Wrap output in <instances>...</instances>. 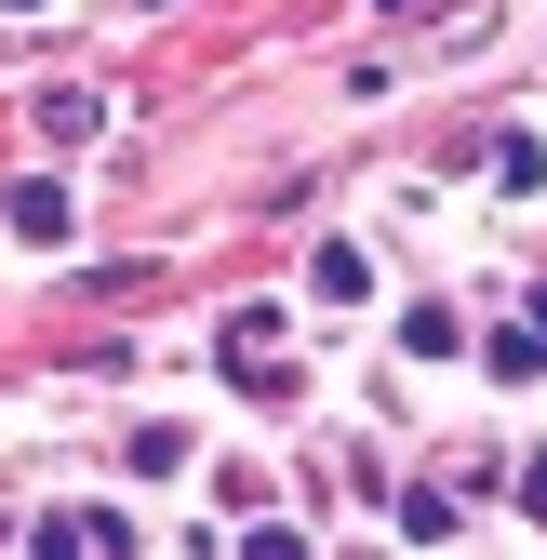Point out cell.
<instances>
[{
  "instance_id": "obj_5",
  "label": "cell",
  "mask_w": 547,
  "mask_h": 560,
  "mask_svg": "<svg viewBox=\"0 0 547 560\" xmlns=\"http://www.w3.org/2000/svg\"><path fill=\"white\" fill-rule=\"evenodd\" d=\"M187 454H200V441H187V428H133V441H120V467H133V480H174V467H187Z\"/></svg>"
},
{
  "instance_id": "obj_1",
  "label": "cell",
  "mask_w": 547,
  "mask_h": 560,
  "mask_svg": "<svg viewBox=\"0 0 547 560\" xmlns=\"http://www.w3.org/2000/svg\"><path fill=\"white\" fill-rule=\"evenodd\" d=\"M214 361H228V387H241V400H294V387H307V374L281 361V307H241Z\"/></svg>"
},
{
  "instance_id": "obj_6",
  "label": "cell",
  "mask_w": 547,
  "mask_h": 560,
  "mask_svg": "<svg viewBox=\"0 0 547 560\" xmlns=\"http://www.w3.org/2000/svg\"><path fill=\"white\" fill-rule=\"evenodd\" d=\"M494 374H508V387H534V374H547V320H534V334H494Z\"/></svg>"
},
{
  "instance_id": "obj_3",
  "label": "cell",
  "mask_w": 547,
  "mask_h": 560,
  "mask_svg": "<svg viewBox=\"0 0 547 560\" xmlns=\"http://www.w3.org/2000/svg\"><path fill=\"white\" fill-rule=\"evenodd\" d=\"M307 294H321V307H361V294H374V254H361V241H321V254H307Z\"/></svg>"
},
{
  "instance_id": "obj_4",
  "label": "cell",
  "mask_w": 547,
  "mask_h": 560,
  "mask_svg": "<svg viewBox=\"0 0 547 560\" xmlns=\"http://www.w3.org/2000/svg\"><path fill=\"white\" fill-rule=\"evenodd\" d=\"M94 120H107L94 81H54V94H40V148H94Z\"/></svg>"
},
{
  "instance_id": "obj_7",
  "label": "cell",
  "mask_w": 547,
  "mask_h": 560,
  "mask_svg": "<svg viewBox=\"0 0 547 560\" xmlns=\"http://www.w3.org/2000/svg\"><path fill=\"white\" fill-rule=\"evenodd\" d=\"M521 508H534V521H547V454H534V467H521Z\"/></svg>"
},
{
  "instance_id": "obj_2",
  "label": "cell",
  "mask_w": 547,
  "mask_h": 560,
  "mask_svg": "<svg viewBox=\"0 0 547 560\" xmlns=\"http://www.w3.org/2000/svg\"><path fill=\"white\" fill-rule=\"evenodd\" d=\"M0 214H14V241H40V254H54L67 228H81V214H67V187H54V174H14V200H0Z\"/></svg>"
}]
</instances>
